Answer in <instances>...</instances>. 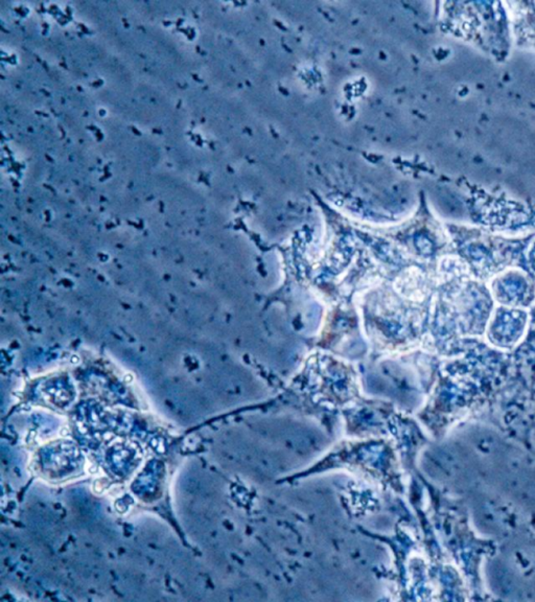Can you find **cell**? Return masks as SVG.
Instances as JSON below:
<instances>
[{"instance_id":"1","label":"cell","mask_w":535,"mask_h":602,"mask_svg":"<svg viewBox=\"0 0 535 602\" xmlns=\"http://www.w3.org/2000/svg\"><path fill=\"white\" fill-rule=\"evenodd\" d=\"M73 363L79 362V358H77V357H73Z\"/></svg>"}]
</instances>
